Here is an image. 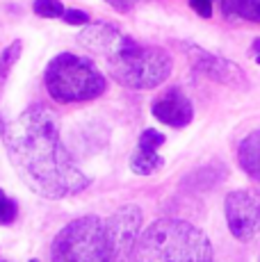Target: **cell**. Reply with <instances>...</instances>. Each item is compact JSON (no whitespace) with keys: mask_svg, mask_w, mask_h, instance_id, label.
<instances>
[{"mask_svg":"<svg viewBox=\"0 0 260 262\" xmlns=\"http://www.w3.org/2000/svg\"><path fill=\"white\" fill-rule=\"evenodd\" d=\"M5 146L21 180L44 199H64L89 185L59 142V123L51 110H26L5 130Z\"/></svg>","mask_w":260,"mask_h":262,"instance_id":"obj_1","label":"cell"},{"mask_svg":"<svg viewBox=\"0 0 260 262\" xmlns=\"http://www.w3.org/2000/svg\"><path fill=\"white\" fill-rule=\"evenodd\" d=\"M46 89L57 103L92 100L105 92V78L92 59L64 53L48 64Z\"/></svg>","mask_w":260,"mask_h":262,"instance_id":"obj_3","label":"cell"},{"mask_svg":"<svg viewBox=\"0 0 260 262\" xmlns=\"http://www.w3.org/2000/svg\"><path fill=\"white\" fill-rule=\"evenodd\" d=\"M5 133V123H3V119H0V135Z\"/></svg>","mask_w":260,"mask_h":262,"instance_id":"obj_22","label":"cell"},{"mask_svg":"<svg viewBox=\"0 0 260 262\" xmlns=\"http://www.w3.org/2000/svg\"><path fill=\"white\" fill-rule=\"evenodd\" d=\"M107 71L130 89H153L169 78L171 59L164 50L144 48L133 41L123 53L107 59Z\"/></svg>","mask_w":260,"mask_h":262,"instance_id":"obj_5","label":"cell"},{"mask_svg":"<svg viewBox=\"0 0 260 262\" xmlns=\"http://www.w3.org/2000/svg\"><path fill=\"white\" fill-rule=\"evenodd\" d=\"M78 39H80V43H82L84 48H89L92 53H96V55H103L105 59L117 57L119 53H123V50L133 43V39L123 37L117 28L105 25V23L89 25L87 30L80 32Z\"/></svg>","mask_w":260,"mask_h":262,"instance_id":"obj_8","label":"cell"},{"mask_svg":"<svg viewBox=\"0 0 260 262\" xmlns=\"http://www.w3.org/2000/svg\"><path fill=\"white\" fill-rule=\"evenodd\" d=\"M51 258L53 262H112L105 224L98 216L71 221L55 237Z\"/></svg>","mask_w":260,"mask_h":262,"instance_id":"obj_4","label":"cell"},{"mask_svg":"<svg viewBox=\"0 0 260 262\" xmlns=\"http://www.w3.org/2000/svg\"><path fill=\"white\" fill-rule=\"evenodd\" d=\"M237 158H240V167L247 171L251 178L260 180V130L251 133L240 144Z\"/></svg>","mask_w":260,"mask_h":262,"instance_id":"obj_11","label":"cell"},{"mask_svg":"<svg viewBox=\"0 0 260 262\" xmlns=\"http://www.w3.org/2000/svg\"><path fill=\"white\" fill-rule=\"evenodd\" d=\"M164 164V160L160 158L156 150H142L137 148L133 153V158H130V169L135 171V173L139 176H151L156 173V171Z\"/></svg>","mask_w":260,"mask_h":262,"instance_id":"obj_13","label":"cell"},{"mask_svg":"<svg viewBox=\"0 0 260 262\" xmlns=\"http://www.w3.org/2000/svg\"><path fill=\"white\" fill-rule=\"evenodd\" d=\"M164 144V135L158 130H144L139 137V148L142 150H158Z\"/></svg>","mask_w":260,"mask_h":262,"instance_id":"obj_16","label":"cell"},{"mask_svg":"<svg viewBox=\"0 0 260 262\" xmlns=\"http://www.w3.org/2000/svg\"><path fill=\"white\" fill-rule=\"evenodd\" d=\"M0 262H7V260H3V258H0Z\"/></svg>","mask_w":260,"mask_h":262,"instance_id":"obj_23","label":"cell"},{"mask_svg":"<svg viewBox=\"0 0 260 262\" xmlns=\"http://www.w3.org/2000/svg\"><path fill=\"white\" fill-rule=\"evenodd\" d=\"M192 59H194V69L197 71L206 73L208 78L217 80V82L231 84V87H244L247 84V75L242 73V69L235 62H228V59L217 57V55L203 53V50H194Z\"/></svg>","mask_w":260,"mask_h":262,"instance_id":"obj_9","label":"cell"},{"mask_svg":"<svg viewBox=\"0 0 260 262\" xmlns=\"http://www.w3.org/2000/svg\"><path fill=\"white\" fill-rule=\"evenodd\" d=\"M62 18L69 25H87L89 23V14L82 12V9H64Z\"/></svg>","mask_w":260,"mask_h":262,"instance_id":"obj_17","label":"cell"},{"mask_svg":"<svg viewBox=\"0 0 260 262\" xmlns=\"http://www.w3.org/2000/svg\"><path fill=\"white\" fill-rule=\"evenodd\" d=\"M16 219V203L12 199H7L0 208V224H12Z\"/></svg>","mask_w":260,"mask_h":262,"instance_id":"obj_18","label":"cell"},{"mask_svg":"<svg viewBox=\"0 0 260 262\" xmlns=\"http://www.w3.org/2000/svg\"><path fill=\"white\" fill-rule=\"evenodd\" d=\"M18 57H21V41H14L12 46L3 53V57H0V75H3V78L9 73V69L16 64Z\"/></svg>","mask_w":260,"mask_h":262,"instance_id":"obj_15","label":"cell"},{"mask_svg":"<svg viewBox=\"0 0 260 262\" xmlns=\"http://www.w3.org/2000/svg\"><path fill=\"white\" fill-rule=\"evenodd\" d=\"M139 228H142V210L137 205H126L105 221V235H107L112 262L133 255V249L139 239Z\"/></svg>","mask_w":260,"mask_h":262,"instance_id":"obj_6","label":"cell"},{"mask_svg":"<svg viewBox=\"0 0 260 262\" xmlns=\"http://www.w3.org/2000/svg\"><path fill=\"white\" fill-rule=\"evenodd\" d=\"M133 262H212L210 239L187 221H153L133 249Z\"/></svg>","mask_w":260,"mask_h":262,"instance_id":"obj_2","label":"cell"},{"mask_svg":"<svg viewBox=\"0 0 260 262\" xmlns=\"http://www.w3.org/2000/svg\"><path fill=\"white\" fill-rule=\"evenodd\" d=\"M222 9L226 16H240L260 23V0H224Z\"/></svg>","mask_w":260,"mask_h":262,"instance_id":"obj_12","label":"cell"},{"mask_svg":"<svg viewBox=\"0 0 260 262\" xmlns=\"http://www.w3.org/2000/svg\"><path fill=\"white\" fill-rule=\"evenodd\" d=\"M226 221L233 237L240 242L251 239L260 228V199L249 189H240L226 196Z\"/></svg>","mask_w":260,"mask_h":262,"instance_id":"obj_7","label":"cell"},{"mask_svg":"<svg viewBox=\"0 0 260 262\" xmlns=\"http://www.w3.org/2000/svg\"><path fill=\"white\" fill-rule=\"evenodd\" d=\"M32 9L44 18H59L64 14L62 0H34Z\"/></svg>","mask_w":260,"mask_h":262,"instance_id":"obj_14","label":"cell"},{"mask_svg":"<svg viewBox=\"0 0 260 262\" xmlns=\"http://www.w3.org/2000/svg\"><path fill=\"white\" fill-rule=\"evenodd\" d=\"M5 201H7V196H5V191L0 189V208H3V203H5Z\"/></svg>","mask_w":260,"mask_h":262,"instance_id":"obj_21","label":"cell"},{"mask_svg":"<svg viewBox=\"0 0 260 262\" xmlns=\"http://www.w3.org/2000/svg\"><path fill=\"white\" fill-rule=\"evenodd\" d=\"M189 5L203 18H210V14H212V0H189Z\"/></svg>","mask_w":260,"mask_h":262,"instance_id":"obj_19","label":"cell"},{"mask_svg":"<svg viewBox=\"0 0 260 262\" xmlns=\"http://www.w3.org/2000/svg\"><path fill=\"white\" fill-rule=\"evenodd\" d=\"M153 117L167 125H174V128H183L192 121L194 110L189 98H185L181 92L174 89V92H167L162 98L153 103Z\"/></svg>","mask_w":260,"mask_h":262,"instance_id":"obj_10","label":"cell"},{"mask_svg":"<svg viewBox=\"0 0 260 262\" xmlns=\"http://www.w3.org/2000/svg\"><path fill=\"white\" fill-rule=\"evenodd\" d=\"M30 262H37V260H30Z\"/></svg>","mask_w":260,"mask_h":262,"instance_id":"obj_24","label":"cell"},{"mask_svg":"<svg viewBox=\"0 0 260 262\" xmlns=\"http://www.w3.org/2000/svg\"><path fill=\"white\" fill-rule=\"evenodd\" d=\"M110 5H114V7H119V9H123V12H126V9H130L135 5V0H107Z\"/></svg>","mask_w":260,"mask_h":262,"instance_id":"obj_20","label":"cell"}]
</instances>
